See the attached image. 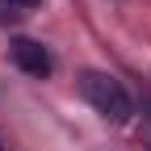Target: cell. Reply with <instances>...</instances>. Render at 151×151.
Returning <instances> with one entry per match:
<instances>
[{
	"label": "cell",
	"mask_w": 151,
	"mask_h": 151,
	"mask_svg": "<svg viewBox=\"0 0 151 151\" xmlns=\"http://www.w3.org/2000/svg\"><path fill=\"white\" fill-rule=\"evenodd\" d=\"M80 92L84 101L101 113L109 122H130V113H134V101H130V92L122 88V80H113L109 71H84L80 76Z\"/></svg>",
	"instance_id": "6da1fadb"
},
{
	"label": "cell",
	"mask_w": 151,
	"mask_h": 151,
	"mask_svg": "<svg viewBox=\"0 0 151 151\" xmlns=\"http://www.w3.org/2000/svg\"><path fill=\"white\" fill-rule=\"evenodd\" d=\"M9 55H13V63L21 67L25 76H50V67H55V59H50V50L42 46V42H34V38H17V42L9 46Z\"/></svg>",
	"instance_id": "7a4b0ae2"
},
{
	"label": "cell",
	"mask_w": 151,
	"mask_h": 151,
	"mask_svg": "<svg viewBox=\"0 0 151 151\" xmlns=\"http://www.w3.org/2000/svg\"><path fill=\"white\" fill-rule=\"evenodd\" d=\"M42 0H0V9H9V17L13 13H29V9H38Z\"/></svg>",
	"instance_id": "3957f363"
},
{
	"label": "cell",
	"mask_w": 151,
	"mask_h": 151,
	"mask_svg": "<svg viewBox=\"0 0 151 151\" xmlns=\"http://www.w3.org/2000/svg\"><path fill=\"white\" fill-rule=\"evenodd\" d=\"M0 151H4V147H0Z\"/></svg>",
	"instance_id": "277c9868"
}]
</instances>
